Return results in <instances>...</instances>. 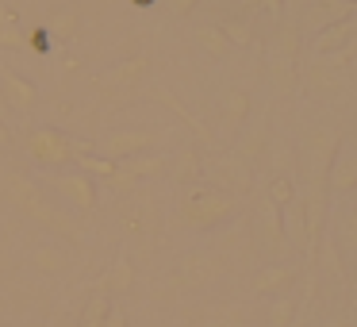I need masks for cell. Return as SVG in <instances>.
I'll return each mask as SVG.
<instances>
[{
    "instance_id": "1",
    "label": "cell",
    "mask_w": 357,
    "mask_h": 327,
    "mask_svg": "<svg viewBox=\"0 0 357 327\" xmlns=\"http://www.w3.org/2000/svg\"><path fill=\"white\" fill-rule=\"evenodd\" d=\"M27 158H31L35 166H43V170H73L77 166V158L93 154V147H89L85 139H73L70 131H62V127H31L27 131Z\"/></svg>"
},
{
    "instance_id": "29",
    "label": "cell",
    "mask_w": 357,
    "mask_h": 327,
    "mask_svg": "<svg viewBox=\"0 0 357 327\" xmlns=\"http://www.w3.org/2000/svg\"><path fill=\"white\" fill-rule=\"evenodd\" d=\"M104 327H127V312H119L116 304H112V312H108V319H104Z\"/></svg>"
},
{
    "instance_id": "21",
    "label": "cell",
    "mask_w": 357,
    "mask_h": 327,
    "mask_svg": "<svg viewBox=\"0 0 357 327\" xmlns=\"http://www.w3.org/2000/svg\"><path fill=\"white\" fill-rule=\"evenodd\" d=\"M77 170L89 173V177L100 185V181H108L112 173H116V162H108V158H100V154H85V158H77Z\"/></svg>"
},
{
    "instance_id": "26",
    "label": "cell",
    "mask_w": 357,
    "mask_h": 327,
    "mask_svg": "<svg viewBox=\"0 0 357 327\" xmlns=\"http://www.w3.org/2000/svg\"><path fill=\"white\" fill-rule=\"evenodd\" d=\"M288 316H292V300H277V304H273V324H277V327H284Z\"/></svg>"
},
{
    "instance_id": "23",
    "label": "cell",
    "mask_w": 357,
    "mask_h": 327,
    "mask_svg": "<svg viewBox=\"0 0 357 327\" xmlns=\"http://www.w3.org/2000/svg\"><path fill=\"white\" fill-rule=\"evenodd\" d=\"M261 147H265V127H257V131H250L246 139L238 143V158H242V162L250 166V162H254L257 154H261Z\"/></svg>"
},
{
    "instance_id": "8",
    "label": "cell",
    "mask_w": 357,
    "mask_h": 327,
    "mask_svg": "<svg viewBox=\"0 0 357 327\" xmlns=\"http://www.w3.org/2000/svg\"><path fill=\"white\" fill-rule=\"evenodd\" d=\"M357 43V20H338V24H326L323 31L315 35V50L319 54H334V50Z\"/></svg>"
},
{
    "instance_id": "5",
    "label": "cell",
    "mask_w": 357,
    "mask_h": 327,
    "mask_svg": "<svg viewBox=\"0 0 357 327\" xmlns=\"http://www.w3.org/2000/svg\"><path fill=\"white\" fill-rule=\"evenodd\" d=\"M162 143V135L150 131V127H119V131H108L100 143H96V154L108 158V162H127L135 154H146Z\"/></svg>"
},
{
    "instance_id": "14",
    "label": "cell",
    "mask_w": 357,
    "mask_h": 327,
    "mask_svg": "<svg viewBox=\"0 0 357 327\" xmlns=\"http://www.w3.org/2000/svg\"><path fill=\"white\" fill-rule=\"evenodd\" d=\"M215 177L227 185L223 193H246V189H250V166L242 162L238 154H234V158H223V162L215 166Z\"/></svg>"
},
{
    "instance_id": "3",
    "label": "cell",
    "mask_w": 357,
    "mask_h": 327,
    "mask_svg": "<svg viewBox=\"0 0 357 327\" xmlns=\"http://www.w3.org/2000/svg\"><path fill=\"white\" fill-rule=\"evenodd\" d=\"M4 196H8L24 216H31L35 224L54 227V231H66V235L73 231V219L66 216V212H58L54 204L43 196V189L35 185V181H27L24 173H8V177H4Z\"/></svg>"
},
{
    "instance_id": "28",
    "label": "cell",
    "mask_w": 357,
    "mask_h": 327,
    "mask_svg": "<svg viewBox=\"0 0 357 327\" xmlns=\"http://www.w3.org/2000/svg\"><path fill=\"white\" fill-rule=\"evenodd\" d=\"M165 4H169L173 16H188V12H196V4H200V0H165Z\"/></svg>"
},
{
    "instance_id": "9",
    "label": "cell",
    "mask_w": 357,
    "mask_h": 327,
    "mask_svg": "<svg viewBox=\"0 0 357 327\" xmlns=\"http://www.w3.org/2000/svg\"><path fill=\"white\" fill-rule=\"evenodd\" d=\"M250 93L246 89H227L223 96H219V119H223V127H238L250 119Z\"/></svg>"
},
{
    "instance_id": "32",
    "label": "cell",
    "mask_w": 357,
    "mask_h": 327,
    "mask_svg": "<svg viewBox=\"0 0 357 327\" xmlns=\"http://www.w3.org/2000/svg\"><path fill=\"white\" fill-rule=\"evenodd\" d=\"M342 4H349V8H354V4H357V0H342Z\"/></svg>"
},
{
    "instance_id": "30",
    "label": "cell",
    "mask_w": 357,
    "mask_h": 327,
    "mask_svg": "<svg viewBox=\"0 0 357 327\" xmlns=\"http://www.w3.org/2000/svg\"><path fill=\"white\" fill-rule=\"evenodd\" d=\"M12 143H16V135H12V127L0 119V150H12Z\"/></svg>"
},
{
    "instance_id": "12",
    "label": "cell",
    "mask_w": 357,
    "mask_h": 327,
    "mask_svg": "<svg viewBox=\"0 0 357 327\" xmlns=\"http://www.w3.org/2000/svg\"><path fill=\"white\" fill-rule=\"evenodd\" d=\"M331 189L334 193H349V189H357V150H342L338 158H334L331 166Z\"/></svg>"
},
{
    "instance_id": "18",
    "label": "cell",
    "mask_w": 357,
    "mask_h": 327,
    "mask_svg": "<svg viewBox=\"0 0 357 327\" xmlns=\"http://www.w3.org/2000/svg\"><path fill=\"white\" fill-rule=\"evenodd\" d=\"M108 312H112V300H108V293H100V289H96V293L89 296L85 312H81V327H104V319H108Z\"/></svg>"
},
{
    "instance_id": "15",
    "label": "cell",
    "mask_w": 357,
    "mask_h": 327,
    "mask_svg": "<svg viewBox=\"0 0 357 327\" xmlns=\"http://www.w3.org/2000/svg\"><path fill=\"white\" fill-rule=\"evenodd\" d=\"M169 173L181 181V185H196V181H200V173H204L200 154H196L192 147H188V150H181L177 158H169Z\"/></svg>"
},
{
    "instance_id": "22",
    "label": "cell",
    "mask_w": 357,
    "mask_h": 327,
    "mask_svg": "<svg viewBox=\"0 0 357 327\" xmlns=\"http://www.w3.org/2000/svg\"><path fill=\"white\" fill-rule=\"evenodd\" d=\"M284 231L292 235L296 242H303V204L300 201L284 204Z\"/></svg>"
},
{
    "instance_id": "13",
    "label": "cell",
    "mask_w": 357,
    "mask_h": 327,
    "mask_svg": "<svg viewBox=\"0 0 357 327\" xmlns=\"http://www.w3.org/2000/svg\"><path fill=\"white\" fill-rule=\"evenodd\" d=\"M215 273H219V262L211 254H204V250H196V254H188L185 262H181V277H185L188 285H208Z\"/></svg>"
},
{
    "instance_id": "6",
    "label": "cell",
    "mask_w": 357,
    "mask_h": 327,
    "mask_svg": "<svg viewBox=\"0 0 357 327\" xmlns=\"http://www.w3.org/2000/svg\"><path fill=\"white\" fill-rule=\"evenodd\" d=\"M0 101L8 104V108H16V112H31L35 104H39V89H35V81L4 70L0 73Z\"/></svg>"
},
{
    "instance_id": "4",
    "label": "cell",
    "mask_w": 357,
    "mask_h": 327,
    "mask_svg": "<svg viewBox=\"0 0 357 327\" xmlns=\"http://www.w3.org/2000/svg\"><path fill=\"white\" fill-rule=\"evenodd\" d=\"M47 189L73 212H93L96 201H100V185H96L89 173H81L77 166H73V170H54L47 177Z\"/></svg>"
},
{
    "instance_id": "17",
    "label": "cell",
    "mask_w": 357,
    "mask_h": 327,
    "mask_svg": "<svg viewBox=\"0 0 357 327\" xmlns=\"http://www.w3.org/2000/svg\"><path fill=\"white\" fill-rule=\"evenodd\" d=\"M131 285H135V266H131V258H116L112 273L100 281V293H127Z\"/></svg>"
},
{
    "instance_id": "25",
    "label": "cell",
    "mask_w": 357,
    "mask_h": 327,
    "mask_svg": "<svg viewBox=\"0 0 357 327\" xmlns=\"http://www.w3.org/2000/svg\"><path fill=\"white\" fill-rule=\"evenodd\" d=\"M223 35L231 39V47H246V43H250V27L238 24V20H227V24H223Z\"/></svg>"
},
{
    "instance_id": "27",
    "label": "cell",
    "mask_w": 357,
    "mask_h": 327,
    "mask_svg": "<svg viewBox=\"0 0 357 327\" xmlns=\"http://www.w3.org/2000/svg\"><path fill=\"white\" fill-rule=\"evenodd\" d=\"M0 47H24V35L16 27H0Z\"/></svg>"
},
{
    "instance_id": "20",
    "label": "cell",
    "mask_w": 357,
    "mask_h": 327,
    "mask_svg": "<svg viewBox=\"0 0 357 327\" xmlns=\"http://www.w3.org/2000/svg\"><path fill=\"white\" fill-rule=\"evenodd\" d=\"M292 277H296V273L288 270V266H269V270H261L254 277V289H257V293H273V289H284Z\"/></svg>"
},
{
    "instance_id": "31",
    "label": "cell",
    "mask_w": 357,
    "mask_h": 327,
    "mask_svg": "<svg viewBox=\"0 0 357 327\" xmlns=\"http://www.w3.org/2000/svg\"><path fill=\"white\" fill-rule=\"evenodd\" d=\"M257 8L269 12V16H280V0H257Z\"/></svg>"
},
{
    "instance_id": "16",
    "label": "cell",
    "mask_w": 357,
    "mask_h": 327,
    "mask_svg": "<svg viewBox=\"0 0 357 327\" xmlns=\"http://www.w3.org/2000/svg\"><path fill=\"white\" fill-rule=\"evenodd\" d=\"M196 47H200L204 54H211V58H227V54H231V39L223 35V27H211V24L196 27Z\"/></svg>"
},
{
    "instance_id": "19",
    "label": "cell",
    "mask_w": 357,
    "mask_h": 327,
    "mask_svg": "<svg viewBox=\"0 0 357 327\" xmlns=\"http://www.w3.org/2000/svg\"><path fill=\"white\" fill-rule=\"evenodd\" d=\"M146 58H127V62H119L116 70H112V81L116 85H123V89H131V85H139L142 81V73H146Z\"/></svg>"
},
{
    "instance_id": "2",
    "label": "cell",
    "mask_w": 357,
    "mask_h": 327,
    "mask_svg": "<svg viewBox=\"0 0 357 327\" xmlns=\"http://www.w3.org/2000/svg\"><path fill=\"white\" fill-rule=\"evenodd\" d=\"M238 212V201H234L231 193H223V189L215 185H188V193L181 196V224L192 227V231H215V227H223L227 219Z\"/></svg>"
},
{
    "instance_id": "7",
    "label": "cell",
    "mask_w": 357,
    "mask_h": 327,
    "mask_svg": "<svg viewBox=\"0 0 357 327\" xmlns=\"http://www.w3.org/2000/svg\"><path fill=\"white\" fill-rule=\"evenodd\" d=\"M116 166H119V173H127V177L139 185V181H146V177H162V173L169 170V158L158 154V150H146V154H135V158L116 162Z\"/></svg>"
},
{
    "instance_id": "24",
    "label": "cell",
    "mask_w": 357,
    "mask_h": 327,
    "mask_svg": "<svg viewBox=\"0 0 357 327\" xmlns=\"http://www.w3.org/2000/svg\"><path fill=\"white\" fill-rule=\"evenodd\" d=\"M269 201L277 204V208H284V204H292V201H296V193H292V181H288V177H273V185H269Z\"/></svg>"
},
{
    "instance_id": "11",
    "label": "cell",
    "mask_w": 357,
    "mask_h": 327,
    "mask_svg": "<svg viewBox=\"0 0 357 327\" xmlns=\"http://www.w3.org/2000/svg\"><path fill=\"white\" fill-rule=\"evenodd\" d=\"M77 31H81V16L73 8H54L50 12V20H47V39H54V43H73L77 39Z\"/></svg>"
},
{
    "instance_id": "10",
    "label": "cell",
    "mask_w": 357,
    "mask_h": 327,
    "mask_svg": "<svg viewBox=\"0 0 357 327\" xmlns=\"http://www.w3.org/2000/svg\"><path fill=\"white\" fill-rule=\"evenodd\" d=\"M31 266L43 277H58V273L70 270V254H66L62 247H54V242H43V247L31 250Z\"/></svg>"
}]
</instances>
